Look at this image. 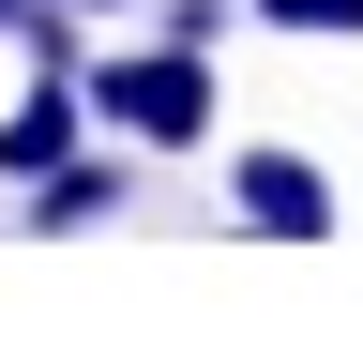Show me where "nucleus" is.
Returning a JSON list of instances; mask_svg holds the SVG:
<instances>
[{
    "label": "nucleus",
    "mask_w": 363,
    "mask_h": 348,
    "mask_svg": "<svg viewBox=\"0 0 363 348\" xmlns=\"http://www.w3.org/2000/svg\"><path fill=\"white\" fill-rule=\"evenodd\" d=\"M91 121H106L121 152H197L212 137V46H121V61H91Z\"/></svg>",
    "instance_id": "nucleus-1"
},
{
    "label": "nucleus",
    "mask_w": 363,
    "mask_h": 348,
    "mask_svg": "<svg viewBox=\"0 0 363 348\" xmlns=\"http://www.w3.org/2000/svg\"><path fill=\"white\" fill-rule=\"evenodd\" d=\"M227 212H242L257 242H318V228H333V167H318V152H242V167H227Z\"/></svg>",
    "instance_id": "nucleus-2"
},
{
    "label": "nucleus",
    "mask_w": 363,
    "mask_h": 348,
    "mask_svg": "<svg viewBox=\"0 0 363 348\" xmlns=\"http://www.w3.org/2000/svg\"><path fill=\"white\" fill-rule=\"evenodd\" d=\"M76 121H91V76H30V91L0 106V182H45V167L76 152Z\"/></svg>",
    "instance_id": "nucleus-3"
},
{
    "label": "nucleus",
    "mask_w": 363,
    "mask_h": 348,
    "mask_svg": "<svg viewBox=\"0 0 363 348\" xmlns=\"http://www.w3.org/2000/svg\"><path fill=\"white\" fill-rule=\"evenodd\" d=\"M106 212H121V152H61L30 182V228H106Z\"/></svg>",
    "instance_id": "nucleus-4"
},
{
    "label": "nucleus",
    "mask_w": 363,
    "mask_h": 348,
    "mask_svg": "<svg viewBox=\"0 0 363 348\" xmlns=\"http://www.w3.org/2000/svg\"><path fill=\"white\" fill-rule=\"evenodd\" d=\"M257 16H272V30H303V46H348V30H363V0H257Z\"/></svg>",
    "instance_id": "nucleus-5"
},
{
    "label": "nucleus",
    "mask_w": 363,
    "mask_h": 348,
    "mask_svg": "<svg viewBox=\"0 0 363 348\" xmlns=\"http://www.w3.org/2000/svg\"><path fill=\"white\" fill-rule=\"evenodd\" d=\"M152 30L167 46H227V0H152Z\"/></svg>",
    "instance_id": "nucleus-6"
},
{
    "label": "nucleus",
    "mask_w": 363,
    "mask_h": 348,
    "mask_svg": "<svg viewBox=\"0 0 363 348\" xmlns=\"http://www.w3.org/2000/svg\"><path fill=\"white\" fill-rule=\"evenodd\" d=\"M76 16H121V0H76Z\"/></svg>",
    "instance_id": "nucleus-7"
}]
</instances>
